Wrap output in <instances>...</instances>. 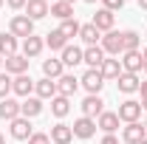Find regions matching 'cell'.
Listing matches in <instances>:
<instances>
[{
	"mask_svg": "<svg viewBox=\"0 0 147 144\" xmlns=\"http://www.w3.org/2000/svg\"><path fill=\"white\" fill-rule=\"evenodd\" d=\"M9 31L14 37H23V40H26V37L34 34V20H28L26 14H14L11 23H9Z\"/></svg>",
	"mask_w": 147,
	"mask_h": 144,
	"instance_id": "6da1fadb",
	"label": "cell"
},
{
	"mask_svg": "<svg viewBox=\"0 0 147 144\" xmlns=\"http://www.w3.org/2000/svg\"><path fill=\"white\" fill-rule=\"evenodd\" d=\"M79 85H82V88L88 90V93H93V96H99V90H102V85H105V79H102V73L96 71V68H88V71L82 73Z\"/></svg>",
	"mask_w": 147,
	"mask_h": 144,
	"instance_id": "7a4b0ae2",
	"label": "cell"
},
{
	"mask_svg": "<svg viewBox=\"0 0 147 144\" xmlns=\"http://www.w3.org/2000/svg\"><path fill=\"white\" fill-rule=\"evenodd\" d=\"M139 116H142V102H136V99H127V102H122L119 105V122H139Z\"/></svg>",
	"mask_w": 147,
	"mask_h": 144,
	"instance_id": "3957f363",
	"label": "cell"
},
{
	"mask_svg": "<svg viewBox=\"0 0 147 144\" xmlns=\"http://www.w3.org/2000/svg\"><path fill=\"white\" fill-rule=\"evenodd\" d=\"M28 62H31V59L23 57V54H11V57L3 59V65H6V73H9V76H11V73H14V76L26 73V71H28Z\"/></svg>",
	"mask_w": 147,
	"mask_h": 144,
	"instance_id": "277c9868",
	"label": "cell"
},
{
	"mask_svg": "<svg viewBox=\"0 0 147 144\" xmlns=\"http://www.w3.org/2000/svg\"><path fill=\"white\" fill-rule=\"evenodd\" d=\"M79 108H82V116H88V119H96V116H102V113H105V102H102L99 96L88 93V96H85V102H82Z\"/></svg>",
	"mask_w": 147,
	"mask_h": 144,
	"instance_id": "5b68a950",
	"label": "cell"
},
{
	"mask_svg": "<svg viewBox=\"0 0 147 144\" xmlns=\"http://www.w3.org/2000/svg\"><path fill=\"white\" fill-rule=\"evenodd\" d=\"M119 62H122V71H127V73H139L142 68H144V59H142V51H125Z\"/></svg>",
	"mask_w": 147,
	"mask_h": 144,
	"instance_id": "8992f818",
	"label": "cell"
},
{
	"mask_svg": "<svg viewBox=\"0 0 147 144\" xmlns=\"http://www.w3.org/2000/svg\"><path fill=\"white\" fill-rule=\"evenodd\" d=\"M82 62L88 65V68H102V62H105V51H102V45H88L85 51H82Z\"/></svg>",
	"mask_w": 147,
	"mask_h": 144,
	"instance_id": "52a82bcc",
	"label": "cell"
},
{
	"mask_svg": "<svg viewBox=\"0 0 147 144\" xmlns=\"http://www.w3.org/2000/svg\"><path fill=\"white\" fill-rule=\"evenodd\" d=\"M71 130H74V136H76V139H91L93 133H96V122L88 119V116H79V119L71 124Z\"/></svg>",
	"mask_w": 147,
	"mask_h": 144,
	"instance_id": "ba28073f",
	"label": "cell"
},
{
	"mask_svg": "<svg viewBox=\"0 0 147 144\" xmlns=\"http://www.w3.org/2000/svg\"><path fill=\"white\" fill-rule=\"evenodd\" d=\"M76 88H79V79H76L74 73H62V76L57 79V93H59V96H68V99H71L74 93H76Z\"/></svg>",
	"mask_w": 147,
	"mask_h": 144,
	"instance_id": "9c48e42d",
	"label": "cell"
},
{
	"mask_svg": "<svg viewBox=\"0 0 147 144\" xmlns=\"http://www.w3.org/2000/svg\"><path fill=\"white\" fill-rule=\"evenodd\" d=\"M122 139L127 144H142L147 139V130H144V124H139V122H130V124L125 127V133H122Z\"/></svg>",
	"mask_w": 147,
	"mask_h": 144,
	"instance_id": "30bf717a",
	"label": "cell"
},
{
	"mask_svg": "<svg viewBox=\"0 0 147 144\" xmlns=\"http://www.w3.org/2000/svg\"><path fill=\"white\" fill-rule=\"evenodd\" d=\"M40 113H42V99L26 96V102H20V116H23V119H34Z\"/></svg>",
	"mask_w": 147,
	"mask_h": 144,
	"instance_id": "8fae6325",
	"label": "cell"
},
{
	"mask_svg": "<svg viewBox=\"0 0 147 144\" xmlns=\"http://www.w3.org/2000/svg\"><path fill=\"white\" fill-rule=\"evenodd\" d=\"M102 51L119 57L122 54V34H119V31H108V34L102 37Z\"/></svg>",
	"mask_w": 147,
	"mask_h": 144,
	"instance_id": "7c38bea8",
	"label": "cell"
},
{
	"mask_svg": "<svg viewBox=\"0 0 147 144\" xmlns=\"http://www.w3.org/2000/svg\"><path fill=\"white\" fill-rule=\"evenodd\" d=\"M48 139L54 144H68L74 139V130H71V124H62V122H57L54 127H51V133H48Z\"/></svg>",
	"mask_w": 147,
	"mask_h": 144,
	"instance_id": "4fadbf2b",
	"label": "cell"
},
{
	"mask_svg": "<svg viewBox=\"0 0 147 144\" xmlns=\"http://www.w3.org/2000/svg\"><path fill=\"white\" fill-rule=\"evenodd\" d=\"M31 90H34V79H31V76L20 73V76L11 79V93H17V96H31Z\"/></svg>",
	"mask_w": 147,
	"mask_h": 144,
	"instance_id": "5bb4252c",
	"label": "cell"
},
{
	"mask_svg": "<svg viewBox=\"0 0 147 144\" xmlns=\"http://www.w3.org/2000/svg\"><path fill=\"white\" fill-rule=\"evenodd\" d=\"M42 48H45V42H42L37 34H31V37L23 40V57H28V59L40 57V54H42Z\"/></svg>",
	"mask_w": 147,
	"mask_h": 144,
	"instance_id": "9a60e30c",
	"label": "cell"
},
{
	"mask_svg": "<svg viewBox=\"0 0 147 144\" xmlns=\"http://www.w3.org/2000/svg\"><path fill=\"white\" fill-rule=\"evenodd\" d=\"M9 133H11L17 141H26V139H31V133H34V130H31V124H28V119L17 116V119L11 122V130H9Z\"/></svg>",
	"mask_w": 147,
	"mask_h": 144,
	"instance_id": "2e32d148",
	"label": "cell"
},
{
	"mask_svg": "<svg viewBox=\"0 0 147 144\" xmlns=\"http://www.w3.org/2000/svg\"><path fill=\"white\" fill-rule=\"evenodd\" d=\"M20 116V102H14V99H0V119L3 122H14Z\"/></svg>",
	"mask_w": 147,
	"mask_h": 144,
	"instance_id": "e0dca14e",
	"label": "cell"
},
{
	"mask_svg": "<svg viewBox=\"0 0 147 144\" xmlns=\"http://www.w3.org/2000/svg\"><path fill=\"white\" fill-rule=\"evenodd\" d=\"M26 17L28 20L48 17V3H45V0H28V3H26Z\"/></svg>",
	"mask_w": 147,
	"mask_h": 144,
	"instance_id": "ac0fdd59",
	"label": "cell"
},
{
	"mask_svg": "<svg viewBox=\"0 0 147 144\" xmlns=\"http://www.w3.org/2000/svg\"><path fill=\"white\" fill-rule=\"evenodd\" d=\"M34 90H37V99H54L57 96V82L42 76L40 82H34Z\"/></svg>",
	"mask_w": 147,
	"mask_h": 144,
	"instance_id": "d6986e66",
	"label": "cell"
},
{
	"mask_svg": "<svg viewBox=\"0 0 147 144\" xmlns=\"http://www.w3.org/2000/svg\"><path fill=\"white\" fill-rule=\"evenodd\" d=\"M79 37H82L85 45H99V42H102V31H99L93 23H85V26L79 28Z\"/></svg>",
	"mask_w": 147,
	"mask_h": 144,
	"instance_id": "ffe728a7",
	"label": "cell"
},
{
	"mask_svg": "<svg viewBox=\"0 0 147 144\" xmlns=\"http://www.w3.org/2000/svg\"><path fill=\"white\" fill-rule=\"evenodd\" d=\"M116 85H119V90H122V93H136L142 82H139V76H136V73H127V71H122V76L116 79Z\"/></svg>",
	"mask_w": 147,
	"mask_h": 144,
	"instance_id": "44dd1931",
	"label": "cell"
},
{
	"mask_svg": "<svg viewBox=\"0 0 147 144\" xmlns=\"http://www.w3.org/2000/svg\"><path fill=\"white\" fill-rule=\"evenodd\" d=\"M91 23L99 28V31H113V11H108V9H99V11L93 14Z\"/></svg>",
	"mask_w": 147,
	"mask_h": 144,
	"instance_id": "7402d4cb",
	"label": "cell"
},
{
	"mask_svg": "<svg viewBox=\"0 0 147 144\" xmlns=\"http://www.w3.org/2000/svg\"><path fill=\"white\" fill-rule=\"evenodd\" d=\"M99 73H102V79H119V76H122V62H119V59H108V57H105V62H102Z\"/></svg>",
	"mask_w": 147,
	"mask_h": 144,
	"instance_id": "603a6c76",
	"label": "cell"
},
{
	"mask_svg": "<svg viewBox=\"0 0 147 144\" xmlns=\"http://www.w3.org/2000/svg\"><path fill=\"white\" fill-rule=\"evenodd\" d=\"M48 14H54V17H59V20H74V6L62 3V0H54V3L48 6Z\"/></svg>",
	"mask_w": 147,
	"mask_h": 144,
	"instance_id": "cb8c5ba5",
	"label": "cell"
},
{
	"mask_svg": "<svg viewBox=\"0 0 147 144\" xmlns=\"http://www.w3.org/2000/svg\"><path fill=\"white\" fill-rule=\"evenodd\" d=\"M11 54H17V37L11 34V31L9 34L3 31L0 34V57H11Z\"/></svg>",
	"mask_w": 147,
	"mask_h": 144,
	"instance_id": "d4e9b609",
	"label": "cell"
},
{
	"mask_svg": "<svg viewBox=\"0 0 147 144\" xmlns=\"http://www.w3.org/2000/svg\"><path fill=\"white\" fill-rule=\"evenodd\" d=\"M62 59H42V73H45V79H59L62 76Z\"/></svg>",
	"mask_w": 147,
	"mask_h": 144,
	"instance_id": "484cf974",
	"label": "cell"
},
{
	"mask_svg": "<svg viewBox=\"0 0 147 144\" xmlns=\"http://www.w3.org/2000/svg\"><path fill=\"white\" fill-rule=\"evenodd\" d=\"M45 45H48L51 51H62V48L68 45V40H65V34H62L59 28H54V31L45 34Z\"/></svg>",
	"mask_w": 147,
	"mask_h": 144,
	"instance_id": "4316f807",
	"label": "cell"
},
{
	"mask_svg": "<svg viewBox=\"0 0 147 144\" xmlns=\"http://www.w3.org/2000/svg\"><path fill=\"white\" fill-rule=\"evenodd\" d=\"M59 59H62V65H71V68H74V65L82 62V48H76V45H65Z\"/></svg>",
	"mask_w": 147,
	"mask_h": 144,
	"instance_id": "83f0119b",
	"label": "cell"
},
{
	"mask_svg": "<svg viewBox=\"0 0 147 144\" xmlns=\"http://www.w3.org/2000/svg\"><path fill=\"white\" fill-rule=\"evenodd\" d=\"M68 110H71L68 96H59V93H57L54 99H51V113H54L57 119H62V116H68Z\"/></svg>",
	"mask_w": 147,
	"mask_h": 144,
	"instance_id": "f1b7e54d",
	"label": "cell"
},
{
	"mask_svg": "<svg viewBox=\"0 0 147 144\" xmlns=\"http://www.w3.org/2000/svg\"><path fill=\"white\" fill-rule=\"evenodd\" d=\"M96 127H99V130H105V133H113V130L119 127V113H108V110H105V113L99 116Z\"/></svg>",
	"mask_w": 147,
	"mask_h": 144,
	"instance_id": "f546056e",
	"label": "cell"
},
{
	"mask_svg": "<svg viewBox=\"0 0 147 144\" xmlns=\"http://www.w3.org/2000/svg\"><path fill=\"white\" fill-rule=\"evenodd\" d=\"M125 51H139V34L136 31H122V54Z\"/></svg>",
	"mask_w": 147,
	"mask_h": 144,
	"instance_id": "4dcf8cb0",
	"label": "cell"
},
{
	"mask_svg": "<svg viewBox=\"0 0 147 144\" xmlns=\"http://www.w3.org/2000/svg\"><path fill=\"white\" fill-rule=\"evenodd\" d=\"M79 28H82V26H79L76 20H62V26H59V31L65 34V40H71V37H79Z\"/></svg>",
	"mask_w": 147,
	"mask_h": 144,
	"instance_id": "1f68e13d",
	"label": "cell"
},
{
	"mask_svg": "<svg viewBox=\"0 0 147 144\" xmlns=\"http://www.w3.org/2000/svg\"><path fill=\"white\" fill-rule=\"evenodd\" d=\"M11 93V76L9 73H0V99H6Z\"/></svg>",
	"mask_w": 147,
	"mask_h": 144,
	"instance_id": "d6a6232c",
	"label": "cell"
},
{
	"mask_svg": "<svg viewBox=\"0 0 147 144\" xmlns=\"http://www.w3.org/2000/svg\"><path fill=\"white\" fill-rule=\"evenodd\" d=\"M28 144H51V139H48V133H31Z\"/></svg>",
	"mask_w": 147,
	"mask_h": 144,
	"instance_id": "836d02e7",
	"label": "cell"
},
{
	"mask_svg": "<svg viewBox=\"0 0 147 144\" xmlns=\"http://www.w3.org/2000/svg\"><path fill=\"white\" fill-rule=\"evenodd\" d=\"M102 3H105V9H108V11H116V9H122V6H125V0H102Z\"/></svg>",
	"mask_w": 147,
	"mask_h": 144,
	"instance_id": "e575fe53",
	"label": "cell"
},
{
	"mask_svg": "<svg viewBox=\"0 0 147 144\" xmlns=\"http://www.w3.org/2000/svg\"><path fill=\"white\" fill-rule=\"evenodd\" d=\"M6 3H9L11 9H26V3H28V0H6Z\"/></svg>",
	"mask_w": 147,
	"mask_h": 144,
	"instance_id": "d590c367",
	"label": "cell"
},
{
	"mask_svg": "<svg viewBox=\"0 0 147 144\" xmlns=\"http://www.w3.org/2000/svg\"><path fill=\"white\" fill-rule=\"evenodd\" d=\"M99 144H119V139H116L113 133H108V136H105V139H102V141H99Z\"/></svg>",
	"mask_w": 147,
	"mask_h": 144,
	"instance_id": "8d00e7d4",
	"label": "cell"
},
{
	"mask_svg": "<svg viewBox=\"0 0 147 144\" xmlns=\"http://www.w3.org/2000/svg\"><path fill=\"white\" fill-rule=\"evenodd\" d=\"M139 90H142V99H147V79L142 82V85H139Z\"/></svg>",
	"mask_w": 147,
	"mask_h": 144,
	"instance_id": "74e56055",
	"label": "cell"
},
{
	"mask_svg": "<svg viewBox=\"0 0 147 144\" xmlns=\"http://www.w3.org/2000/svg\"><path fill=\"white\" fill-rule=\"evenodd\" d=\"M139 9H144V11H147V0H139Z\"/></svg>",
	"mask_w": 147,
	"mask_h": 144,
	"instance_id": "f35d334b",
	"label": "cell"
},
{
	"mask_svg": "<svg viewBox=\"0 0 147 144\" xmlns=\"http://www.w3.org/2000/svg\"><path fill=\"white\" fill-rule=\"evenodd\" d=\"M142 59H144V65H147V48H144V51H142Z\"/></svg>",
	"mask_w": 147,
	"mask_h": 144,
	"instance_id": "ab89813d",
	"label": "cell"
},
{
	"mask_svg": "<svg viewBox=\"0 0 147 144\" xmlns=\"http://www.w3.org/2000/svg\"><path fill=\"white\" fill-rule=\"evenodd\" d=\"M142 108H144V110H147V99H142Z\"/></svg>",
	"mask_w": 147,
	"mask_h": 144,
	"instance_id": "60d3db41",
	"label": "cell"
},
{
	"mask_svg": "<svg viewBox=\"0 0 147 144\" xmlns=\"http://www.w3.org/2000/svg\"><path fill=\"white\" fill-rule=\"evenodd\" d=\"M62 3H68V6H74V0H62Z\"/></svg>",
	"mask_w": 147,
	"mask_h": 144,
	"instance_id": "b9f144b4",
	"label": "cell"
},
{
	"mask_svg": "<svg viewBox=\"0 0 147 144\" xmlns=\"http://www.w3.org/2000/svg\"><path fill=\"white\" fill-rule=\"evenodd\" d=\"M0 144H6V139H3V133H0Z\"/></svg>",
	"mask_w": 147,
	"mask_h": 144,
	"instance_id": "7bdbcfd3",
	"label": "cell"
},
{
	"mask_svg": "<svg viewBox=\"0 0 147 144\" xmlns=\"http://www.w3.org/2000/svg\"><path fill=\"white\" fill-rule=\"evenodd\" d=\"M0 68H3V57H0Z\"/></svg>",
	"mask_w": 147,
	"mask_h": 144,
	"instance_id": "ee69618b",
	"label": "cell"
},
{
	"mask_svg": "<svg viewBox=\"0 0 147 144\" xmlns=\"http://www.w3.org/2000/svg\"><path fill=\"white\" fill-rule=\"evenodd\" d=\"M85 3H96V0H85Z\"/></svg>",
	"mask_w": 147,
	"mask_h": 144,
	"instance_id": "f6af8a7d",
	"label": "cell"
},
{
	"mask_svg": "<svg viewBox=\"0 0 147 144\" xmlns=\"http://www.w3.org/2000/svg\"><path fill=\"white\" fill-rule=\"evenodd\" d=\"M144 130H147V119H144Z\"/></svg>",
	"mask_w": 147,
	"mask_h": 144,
	"instance_id": "bcb514c9",
	"label": "cell"
},
{
	"mask_svg": "<svg viewBox=\"0 0 147 144\" xmlns=\"http://www.w3.org/2000/svg\"><path fill=\"white\" fill-rule=\"evenodd\" d=\"M3 3H6V0H0V6H3Z\"/></svg>",
	"mask_w": 147,
	"mask_h": 144,
	"instance_id": "7dc6e473",
	"label": "cell"
},
{
	"mask_svg": "<svg viewBox=\"0 0 147 144\" xmlns=\"http://www.w3.org/2000/svg\"><path fill=\"white\" fill-rule=\"evenodd\" d=\"M142 144H147V139H144V141H142Z\"/></svg>",
	"mask_w": 147,
	"mask_h": 144,
	"instance_id": "c3c4849f",
	"label": "cell"
},
{
	"mask_svg": "<svg viewBox=\"0 0 147 144\" xmlns=\"http://www.w3.org/2000/svg\"><path fill=\"white\" fill-rule=\"evenodd\" d=\"M144 73H147V65H144Z\"/></svg>",
	"mask_w": 147,
	"mask_h": 144,
	"instance_id": "681fc988",
	"label": "cell"
},
{
	"mask_svg": "<svg viewBox=\"0 0 147 144\" xmlns=\"http://www.w3.org/2000/svg\"><path fill=\"white\" fill-rule=\"evenodd\" d=\"M45 3H48V0H45Z\"/></svg>",
	"mask_w": 147,
	"mask_h": 144,
	"instance_id": "f907efd6",
	"label": "cell"
}]
</instances>
